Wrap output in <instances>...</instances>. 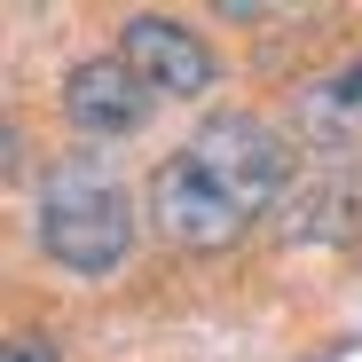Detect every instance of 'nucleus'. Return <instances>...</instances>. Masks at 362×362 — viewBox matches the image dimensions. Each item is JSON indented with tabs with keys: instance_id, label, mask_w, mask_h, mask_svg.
Segmentation results:
<instances>
[{
	"instance_id": "nucleus-1",
	"label": "nucleus",
	"mask_w": 362,
	"mask_h": 362,
	"mask_svg": "<svg viewBox=\"0 0 362 362\" xmlns=\"http://www.w3.org/2000/svg\"><path fill=\"white\" fill-rule=\"evenodd\" d=\"M134 245V205L103 158H64L40 181V252L64 276H110Z\"/></svg>"
},
{
	"instance_id": "nucleus-2",
	"label": "nucleus",
	"mask_w": 362,
	"mask_h": 362,
	"mask_svg": "<svg viewBox=\"0 0 362 362\" xmlns=\"http://www.w3.org/2000/svg\"><path fill=\"white\" fill-rule=\"evenodd\" d=\"M181 150H189V158H197V165H205L252 221L284 197V165H291V150H284V134L268 127V118H252V110H213Z\"/></svg>"
},
{
	"instance_id": "nucleus-3",
	"label": "nucleus",
	"mask_w": 362,
	"mask_h": 362,
	"mask_svg": "<svg viewBox=\"0 0 362 362\" xmlns=\"http://www.w3.org/2000/svg\"><path fill=\"white\" fill-rule=\"evenodd\" d=\"M150 228L165 236V245H181V252H228L236 236L252 228V213L236 205L189 150H173L150 173Z\"/></svg>"
},
{
	"instance_id": "nucleus-4",
	"label": "nucleus",
	"mask_w": 362,
	"mask_h": 362,
	"mask_svg": "<svg viewBox=\"0 0 362 362\" xmlns=\"http://www.w3.org/2000/svg\"><path fill=\"white\" fill-rule=\"evenodd\" d=\"M118 55H127V71H134L150 95H173V103H197V95H213V79H221L213 47H205L189 24L158 16V8L127 16V32H118Z\"/></svg>"
},
{
	"instance_id": "nucleus-5",
	"label": "nucleus",
	"mask_w": 362,
	"mask_h": 362,
	"mask_svg": "<svg viewBox=\"0 0 362 362\" xmlns=\"http://www.w3.org/2000/svg\"><path fill=\"white\" fill-rule=\"evenodd\" d=\"M64 118L95 142H118V134H134L150 118V87L127 71V55H87L64 79Z\"/></svg>"
},
{
	"instance_id": "nucleus-6",
	"label": "nucleus",
	"mask_w": 362,
	"mask_h": 362,
	"mask_svg": "<svg viewBox=\"0 0 362 362\" xmlns=\"http://www.w3.org/2000/svg\"><path fill=\"white\" fill-rule=\"evenodd\" d=\"M291 127H299V142H315V150L362 142V64L308 79V87H299V103H291Z\"/></svg>"
},
{
	"instance_id": "nucleus-7",
	"label": "nucleus",
	"mask_w": 362,
	"mask_h": 362,
	"mask_svg": "<svg viewBox=\"0 0 362 362\" xmlns=\"http://www.w3.org/2000/svg\"><path fill=\"white\" fill-rule=\"evenodd\" d=\"M354 213H362V197L346 181H299V189H284V236H354Z\"/></svg>"
},
{
	"instance_id": "nucleus-8",
	"label": "nucleus",
	"mask_w": 362,
	"mask_h": 362,
	"mask_svg": "<svg viewBox=\"0 0 362 362\" xmlns=\"http://www.w3.org/2000/svg\"><path fill=\"white\" fill-rule=\"evenodd\" d=\"M0 362H55V346H47V339H8Z\"/></svg>"
}]
</instances>
